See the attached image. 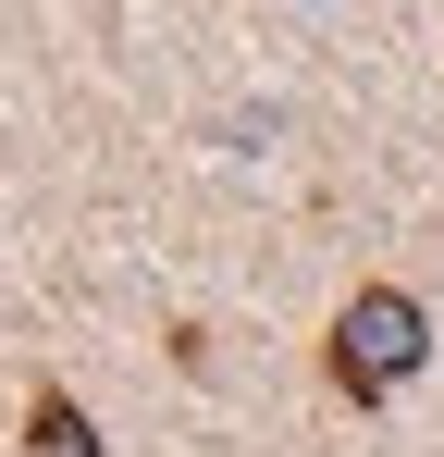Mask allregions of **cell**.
<instances>
[{"instance_id":"2","label":"cell","mask_w":444,"mask_h":457,"mask_svg":"<svg viewBox=\"0 0 444 457\" xmlns=\"http://www.w3.org/2000/svg\"><path fill=\"white\" fill-rule=\"evenodd\" d=\"M25 457H99L86 408H74V395H37V408H25Z\"/></svg>"},{"instance_id":"1","label":"cell","mask_w":444,"mask_h":457,"mask_svg":"<svg viewBox=\"0 0 444 457\" xmlns=\"http://www.w3.org/2000/svg\"><path fill=\"white\" fill-rule=\"evenodd\" d=\"M420 359H432V321H420V297L358 285V297H346V321H333V383H346V395H395Z\"/></svg>"}]
</instances>
